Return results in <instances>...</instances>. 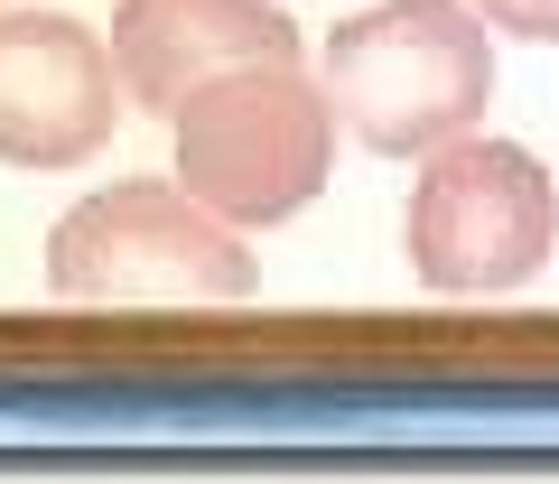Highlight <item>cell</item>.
<instances>
[{
  "instance_id": "obj_1",
  "label": "cell",
  "mask_w": 559,
  "mask_h": 484,
  "mask_svg": "<svg viewBox=\"0 0 559 484\" xmlns=\"http://www.w3.org/2000/svg\"><path fill=\"white\" fill-rule=\"evenodd\" d=\"M318 94L336 112V141L373 149V159H429L485 121L495 47L466 0H382L326 38Z\"/></svg>"
},
{
  "instance_id": "obj_2",
  "label": "cell",
  "mask_w": 559,
  "mask_h": 484,
  "mask_svg": "<svg viewBox=\"0 0 559 484\" xmlns=\"http://www.w3.org/2000/svg\"><path fill=\"white\" fill-rule=\"evenodd\" d=\"M47 289L66 307H252L261 262L187 186L121 178L47 233Z\"/></svg>"
},
{
  "instance_id": "obj_3",
  "label": "cell",
  "mask_w": 559,
  "mask_h": 484,
  "mask_svg": "<svg viewBox=\"0 0 559 484\" xmlns=\"http://www.w3.org/2000/svg\"><path fill=\"white\" fill-rule=\"evenodd\" d=\"M178 186L234 233L289 223L336 168V112L308 65H224L168 102Z\"/></svg>"
},
{
  "instance_id": "obj_4",
  "label": "cell",
  "mask_w": 559,
  "mask_h": 484,
  "mask_svg": "<svg viewBox=\"0 0 559 484\" xmlns=\"http://www.w3.org/2000/svg\"><path fill=\"white\" fill-rule=\"evenodd\" d=\"M559 242V186L522 141H448L411 186V270L429 299H503L540 280Z\"/></svg>"
},
{
  "instance_id": "obj_5",
  "label": "cell",
  "mask_w": 559,
  "mask_h": 484,
  "mask_svg": "<svg viewBox=\"0 0 559 484\" xmlns=\"http://www.w3.org/2000/svg\"><path fill=\"white\" fill-rule=\"evenodd\" d=\"M121 121L112 47L66 10H0V159L84 168Z\"/></svg>"
},
{
  "instance_id": "obj_6",
  "label": "cell",
  "mask_w": 559,
  "mask_h": 484,
  "mask_svg": "<svg viewBox=\"0 0 559 484\" xmlns=\"http://www.w3.org/2000/svg\"><path fill=\"white\" fill-rule=\"evenodd\" d=\"M112 84L150 112L224 65H299V28L271 0H112Z\"/></svg>"
},
{
  "instance_id": "obj_7",
  "label": "cell",
  "mask_w": 559,
  "mask_h": 484,
  "mask_svg": "<svg viewBox=\"0 0 559 484\" xmlns=\"http://www.w3.org/2000/svg\"><path fill=\"white\" fill-rule=\"evenodd\" d=\"M485 28H513V38H559V0H466Z\"/></svg>"
}]
</instances>
